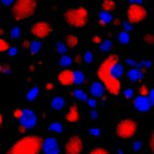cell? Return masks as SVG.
<instances>
[{
    "label": "cell",
    "instance_id": "obj_45",
    "mask_svg": "<svg viewBox=\"0 0 154 154\" xmlns=\"http://www.w3.org/2000/svg\"><path fill=\"white\" fill-rule=\"evenodd\" d=\"M45 154H59L60 153V149H59V147L58 148H55V149H51V150H47V152H43Z\"/></svg>",
    "mask_w": 154,
    "mask_h": 154
},
{
    "label": "cell",
    "instance_id": "obj_42",
    "mask_svg": "<svg viewBox=\"0 0 154 154\" xmlns=\"http://www.w3.org/2000/svg\"><path fill=\"white\" fill-rule=\"evenodd\" d=\"M87 103H88L91 108H95V107H96V99H95V97H93V99H88V100H87Z\"/></svg>",
    "mask_w": 154,
    "mask_h": 154
},
{
    "label": "cell",
    "instance_id": "obj_17",
    "mask_svg": "<svg viewBox=\"0 0 154 154\" xmlns=\"http://www.w3.org/2000/svg\"><path fill=\"white\" fill-rule=\"evenodd\" d=\"M111 20H112L111 12L102 10V11L99 13V24H100V25H106V24H108Z\"/></svg>",
    "mask_w": 154,
    "mask_h": 154
},
{
    "label": "cell",
    "instance_id": "obj_16",
    "mask_svg": "<svg viewBox=\"0 0 154 154\" xmlns=\"http://www.w3.org/2000/svg\"><path fill=\"white\" fill-rule=\"evenodd\" d=\"M65 106V100L63 96H54L52 100H51V107L55 111H59L63 107Z\"/></svg>",
    "mask_w": 154,
    "mask_h": 154
},
{
    "label": "cell",
    "instance_id": "obj_25",
    "mask_svg": "<svg viewBox=\"0 0 154 154\" xmlns=\"http://www.w3.org/2000/svg\"><path fill=\"white\" fill-rule=\"evenodd\" d=\"M41 47H42V45H41V42H38V41H32L31 42V45H30V48H29V51H30V53L31 54H37L40 51H41Z\"/></svg>",
    "mask_w": 154,
    "mask_h": 154
},
{
    "label": "cell",
    "instance_id": "obj_56",
    "mask_svg": "<svg viewBox=\"0 0 154 154\" xmlns=\"http://www.w3.org/2000/svg\"><path fill=\"white\" fill-rule=\"evenodd\" d=\"M131 4H142V0H130Z\"/></svg>",
    "mask_w": 154,
    "mask_h": 154
},
{
    "label": "cell",
    "instance_id": "obj_31",
    "mask_svg": "<svg viewBox=\"0 0 154 154\" xmlns=\"http://www.w3.org/2000/svg\"><path fill=\"white\" fill-rule=\"evenodd\" d=\"M112 47V42L109 40H106V41H102V43L100 45V51L101 52H108Z\"/></svg>",
    "mask_w": 154,
    "mask_h": 154
},
{
    "label": "cell",
    "instance_id": "obj_54",
    "mask_svg": "<svg viewBox=\"0 0 154 154\" xmlns=\"http://www.w3.org/2000/svg\"><path fill=\"white\" fill-rule=\"evenodd\" d=\"M30 45H31V43H29V41H24V42H23L24 48H30Z\"/></svg>",
    "mask_w": 154,
    "mask_h": 154
},
{
    "label": "cell",
    "instance_id": "obj_3",
    "mask_svg": "<svg viewBox=\"0 0 154 154\" xmlns=\"http://www.w3.org/2000/svg\"><path fill=\"white\" fill-rule=\"evenodd\" d=\"M36 8V0H14L11 8V16L17 22L25 20L35 14Z\"/></svg>",
    "mask_w": 154,
    "mask_h": 154
},
{
    "label": "cell",
    "instance_id": "obj_50",
    "mask_svg": "<svg viewBox=\"0 0 154 154\" xmlns=\"http://www.w3.org/2000/svg\"><path fill=\"white\" fill-rule=\"evenodd\" d=\"M149 97H150L152 103H153V106H154V88L150 89V91H149Z\"/></svg>",
    "mask_w": 154,
    "mask_h": 154
},
{
    "label": "cell",
    "instance_id": "obj_22",
    "mask_svg": "<svg viewBox=\"0 0 154 154\" xmlns=\"http://www.w3.org/2000/svg\"><path fill=\"white\" fill-rule=\"evenodd\" d=\"M71 63H72V58L69 54H63L60 60H59V65L63 67H69L71 65Z\"/></svg>",
    "mask_w": 154,
    "mask_h": 154
},
{
    "label": "cell",
    "instance_id": "obj_15",
    "mask_svg": "<svg viewBox=\"0 0 154 154\" xmlns=\"http://www.w3.org/2000/svg\"><path fill=\"white\" fill-rule=\"evenodd\" d=\"M59 147V143L57 141V138L54 137H47L45 138L43 141V150L42 152H47V150H51V149H55Z\"/></svg>",
    "mask_w": 154,
    "mask_h": 154
},
{
    "label": "cell",
    "instance_id": "obj_57",
    "mask_svg": "<svg viewBox=\"0 0 154 154\" xmlns=\"http://www.w3.org/2000/svg\"><path fill=\"white\" fill-rule=\"evenodd\" d=\"M0 125H1V126L4 125V116H2V114H0Z\"/></svg>",
    "mask_w": 154,
    "mask_h": 154
},
{
    "label": "cell",
    "instance_id": "obj_23",
    "mask_svg": "<svg viewBox=\"0 0 154 154\" xmlns=\"http://www.w3.org/2000/svg\"><path fill=\"white\" fill-rule=\"evenodd\" d=\"M84 82H85L84 73L82 71H79V70H76L75 71V85H79V84H82Z\"/></svg>",
    "mask_w": 154,
    "mask_h": 154
},
{
    "label": "cell",
    "instance_id": "obj_20",
    "mask_svg": "<svg viewBox=\"0 0 154 154\" xmlns=\"http://www.w3.org/2000/svg\"><path fill=\"white\" fill-rule=\"evenodd\" d=\"M38 93H40L38 87H32V88L29 89L28 93H26V100H28V101H34V100L38 96Z\"/></svg>",
    "mask_w": 154,
    "mask_h": 154
},
{
    "label": "cell",
    "instance_id": "obj_12",
    "mask_svg": "<svg viewBox=\"0 0 154 154\" xmlns=\"http://www.w3.org/2000/svg\"><path fill=\"white\" fill-rule=\"evenodd\" d=\"M65 119L69 123H76L79 120V111L76 103H71V106L69 107L66 114H65Z\"/></svg>",
    "mask_w": 154,
    "mask_h": 154
},
{
    "label": "cell",
    "instance_id": "obj_58",
    "mask_svg": "<svg viewBox=\"0 0 154 154\" xmlns=\"http://www.w3.org/2000/svg\"><path fill=\"white\" fill-rule=\"evenodd\" d=\"M118 154H123V153H122V150H118Z\"/></svg>",
    "mask_w": 154,
    "mask_h": 154
},
{
    "label": "cell",
    "instance_id": "obj_43",
    "mask_svg": "<svg viewBox=\"0 0 154 154\" xmlns=\"http://www.w3.org/2000/svg\"><path fill=\"white\" fill-rule=\"evenodd\" d=\"M91 41H93V43H97V45H101L102 43V40H101V37L99 35H94L93 38H91Z\"/></svg>",
    "mask_w": 154,
    "mask_h": 154
},
{
    "label": "cell",
    "instance_id": "obj_1",
    "mask_svg": "<svg viewBox=\"0 0 154 154\" xmlns=\"http://www.w3.org/2000/svg\"><path fill=\"white\" fill-rule=\"evenodd\" d=\"M117 63H119V55L116 54V53H112V54L107 55L97 67V77H99V79L103 83L106 90L109 94L116 95V96L119 95V93H120L122 83H120L119 78H116V77L112 76L111 69Z\"/></svg>",
    "mask_w": 154,
    "mask_h": 154
},
{
    "label": "cell",
    "instance_id": "obj_33",
    "mask_svg": "<svg viewBox=\"0 0 154 154\" xmlns=\"http://www.w3.org/2000/svg\"><path fill=\"white\" fill-rule=\"evenodd\" d=\"M10 36H11L12 38H14V40L18 38V37L20 36V29H19L18 26H14V28L10 31Z\"/></svg>",
    "mask_w": 154,
    "mask_h": 154
},
{
    "label": "cell",
    "instance_id": "obj_32",
    "mask_svg": "<svg viewBox=\"0 0 154 154\" xmlns=\"http://www.w3.org/2000/svg\"><path fill=\"white\" fill-rule=\"evenodd\" d=\"M149 91L150 90H149L148 85H146V84H141L138 88V94L142 96H149Z\"/></svg>",
    "mask_w": 154,
    "mask_h": 154
},
{
    "label": "cell",
    "instance_id": "obj_7",
    "mask_svg": "<svg viewBox=\"0 0 154 154\" xmlns=\"http://www.w3.org/2000/svg\"><path fill=\"white\" fill-rule=\"evenodd\" d=\"M65 154H82L83 153V140L78 135L70 136L64 146Z\"/></svg>",
    "mask_w": 154,
    "mask_h": 154
},
{
    "label": "cell",
    "instance_id": "obj_38",
    "mask_svg": "<svg viewBox=\"0 0 154 154\" xmlns=\"http://www.w3.org/2000/svg\"><path fill=\"white\" fill-rule=\"evenodd\" d=\"M124 96H125L126 99L132 97V96H134V91H132V89H131V88H126V89L124 90Z\"/></svg>",
    "mask_w": 154,
    "mask_h": 154
},
{
    "label": "cell",
    "instance_id": "obj_10",
    "mask_svg": "<svg viewBox=\"0 0 154 154\" xmlns=\"http://www.w3.org/2000/svg\"><path fill=\"white\" fill-rule=\"evenodd\" d=\"M58 81L65 87L75 85V71L71 69H64L58 73Z\"/></svg>",
    "mask_w": 154,
    "mask_h": 154
},
{
    "label": "cell",
    "instance_id": "obj_47",
    "mask_svg": "<svg viewBox=\"0 0 154 154\" xmlns=\"http://www.w3.org/2000/svg\"><path fill=\"white\" fill-rule=\"evenodd\" d=\"M125 63H126V64H129V65H131L132 67H136V66L138 65V64H137L135 60H132V59H126V61H125Z\"/></svg>",
    "mask_w": 154,
    "mask_h": 154
},
{
    "label": "cell",
    "instance_id": "obj_37",
    "mask_svg": "<svg viewBox=\"0 0 154 154\" xmlns=\"http://www.w3.org/2000/svg\"><path fill=\"white\" fill-rule=\"evenodd\" d=\"M23 109H24V108H16V109L13 111V117H14L16 119H20V117H22V114H23Z\"/></svg>",
    "mask_w": 154,
    "mask_h": 154
},
{
    "label": "cell",
    "instance_id": "obj_8",
    "mask_svg": "<svg viewBox=\"0 0 154 154\" xmlns=\"http://www.w3.org/2000/svg\"><path fill=\"white\" fill-rule=\"evenodd\" d=\"M30 32L31 35L35 37V38H45L47 37L51 32H52V26L48 22H45V20H38V22H35L31 28H30Z\"/></svg>",
    "mask_w": 154,
    "mask_h": 154
},
{
    "label": "cell",
    "instance_id": "obj_46",
    "mask_svg": "<svg viewBox=\"0 0 154 154\" xmlns=\"http://www.w3.org/2000/svg\"><path fill=\"white\" fill-rule=\"evenodd\" d=\"M7 53H8L10 57H13V55H16V53H17V48H16V47H11Z\"/></svg>",
    "mask_w": 154,
    "mask_h": 154
},
{
    "label": "cell",
    "instance_id": "obj_52",
    "mask_svg": "<svg viewBox=\"0 0 154 154\" xmlns=\"http://www.w3.org/2000/svg\"><path fill=\"white\" fill-rule=\"evenodd\" d=\"M90 117H91L93 119H96V118H97V112H95L94 109H91V111H90Z\"/></svg>",
    "mask_w": 154,
    "mask_h": 154
},
{
    "label": "cell",
    "instance_id": "obj_11",
    "mask_svg": "<svg viewBox=\"0 0 154 154\" xmlns=\"http://www.w3.org/2000/svg\"><path fill=\"white\" fill-rule=\"evenodd\" d=\"M134 106L137 111L140 112H147L152 108L153 103H152V100L149 96H142V95H138L134 99Z\"/></svg>",
    "mask_w": 154,
    "mask_h": 154
},
{
    "label": "cell",
    "instance_id": "obj_48",
    "mask_svg": "<svg viewBox=\"0 0 154 154\" xmlns=\"http://www.w3.org/2000/svg\"><path fill=\"white\" fill-rule=\"evenodd\" d=\"M1 2L4 6H10V5H13L14 0H1Z\"/></svg>",
    "mask_w": 154,
    "mask_h": 154
},
{
    "label": "cell",
    "instance_id": "obj_49",
    "mask_svg": "<svg viewBox=\"0 0 154 154\" xmlns=\"http://www.w3.org/2000/svg\"><path fill=\"white\" fill-rule=\"evenodd\" d=\"M123 25H124V29H125L126 31H130V30H131V25H132V24H131V23H129L128 20H126Z\"/></svg>",
    "mask_w": 154,
    "mask_h": 154
},
{
    "label": "cell",
    "instance_id": "obj_28",
    "mask_svg": "<svg viewBox=\"0 0 154 154\" xmlns=\"http://www.w3.org/2000/svg\"><path fill=\"white\" fill-rule=\"evenodd\" d=\"M55 51L60 54H66L67 52V45L66 43H63V42H58L55 45Z\"/></svg>",
    "mask_w": 154,
    "mask_h": 154
},
{
    "label": "cell",
    "instance_id": "obj_51",
    "mask_svg": "<svg viewBox=\"0 0 154 154\" xmlns=\"http://www.w3.org/2000/svg\"><path fill=\"white\" fill-rule=\"evenodd\" d=\"M82 60H83V58H82L79 54H77V55H76V58H75V61H76L77 64H81V61H82Z\"/></svg>",
    "mask_w": 154,
    "mask_h": 154
},
{
    "label": "cell",
    "instance_id": "obj_9",
    "mask_svg": "<svg viewBox=\"0 0 154 154\" xmlns=\"http://www.w3.org/2000/svg\"><path fill=\"white\" fill-rule=\"evenodd\" d=\"M36 122H37L36 114L31 109L24 108L23 109V114H22V117L19 119V124L23 125L26 130H29V129H32L36 125Z\"/></svg>",
    "mask_w": 154,
    "mask_h": 154
},
{
    "label": "cell",
    "instance_id": "obj_26",
    "mask_svg": "<svg viewBox=\"0 0 154 154\" xmlns=\"http://www.w3.org/2000/svg\"><path fill=\"white\" fill-rule=\"evenodd\" d=\"M73 96L77 97L78 100H81V101H87V100H88L87 94H85L82 89H75V90H73Z\"/></svg>",
    "mask_w": 154,
    "mask_h": 154
},
{
    "label": "cell",
    "instance_id": "obj_6",
    "mask_svg": "<svg viewBox=\"0 0 154 154\" xmlns=\"http://www.w3.org/2000/svg\"><path fill=\"white\" fill-rule=\"evenodd\" d=\"M147 10L142 4H130L126 10V19L131 24H138L147 18Z\"/></svg>",
    "mask_w": 154,
    "mask_h": 154
},
{
    "label": "cell",
    "instance_id": "obj_27",
    "mask_svg": "<svg viewBox=\"0 0 154 154\" xmlns=\"http://www.w3.org/2000/svg\"><path fill=\"white\" fill-rule=\"evenodd\" d=\"M48 130L54 131V132H57V134H60V132L63 131V125H61L60 123H52V124L48 125Z\"/></svg>",
    "mask_w": 154,
    "mask_h": 154
},
{
    "label": "cell",
    "instance_id": "obj_4",
    "mask_svg": "<svg viewBox=\"0 0 154 154\" xmlns=\"http://www.w3.org/2000/svg\"><path fill=\"white\" fill-rule=\"evenodd\" d=\"M89 19L88 10L83 6H77L69 8L64 12V20L67 25L72 28H83L87 25Z\"/></svg>",
    "mask_w": 154,
    "mask_h": 154
},
{
    "label": "cell",
    "instance_id": "obj_40",
    "mask_svg": "<svg viewBox=\"0 0 154 154\" xmlns=\"http://www.w3.org/2000/svg\"><path fill=\"white\" fill-rule=\"evenodd\" d=\"M141 147H142V143H141V141H136V142H134L132 143V150H135V152H137V150H140L141 149Z\"/></svg>",
    "mask_w": 154,
    "mask_h": 154
},
{
    "label": "cell",
    "instance_id": "obj_2",
    "mask_svg": "<svg viewBox=\"0 0 154 154\" xmlns=\"http://www.w3.org/2000/svg\"><path fill=\"white\" fill-rule=\"evenodd\" d=\"M45 138L38 135H25L17 140L5 154H40L43 150Z\"/></svg>",
    "mask_w": 154,
    "mask_h": 154
},
{
    "label": "cell",
    "instance_id": "obj_19",
    "mask_svg": "<svg viewBox=\"0 0 154 154\" xmlns=\"http://www.w3.org/2000/svg\"><path fill=\"white\" fill-rule=\"evenodd\" d=\"M65 43L67 45L69 48H75V47L78 45V37H77L76 35L67 34L66 37H65Z\"/></svg>",
    "mask_w": 154,
    "mask_h": 154
},
{
    "label": "cell",
    "instance_id": "obj_35",
    "mask_svg": "<svg viewBox=\"0 0 154 154\" xmlns=\"http://www.w3.org/2000/svg\"><path fill=\"white\" fill-rule=\"evenodd\" d=\"M143 40H144V42L148 43V45H154V35H153V34H146V35L143 36Z\"/></svg>",
    "mask_w": 154,
    "mask_h": 154
},
{
    "label": "cell",
    "instance_id": "obj_53",
    "mask_svg": "<svg viewBox=\"0 0 154 154\" xmlns=\"http://www.w3.org/2000/svg\"><path fill=\"white\" fill-rule=\"evenodd\" d=\"M46 89L47 90H52L53 89V83H47L46 84Z\"/></svg>",
    "mask_w": 154,
    "mask_h": 154
},
{
    "label": "cell",
    "instance_id": "obj_18",
    "mask_svg": "<svg viewBox=\"0 0 154 154\" xmlns=\"http://www.w3.org/2000/svg\"><path fill=\"white\" fill-rule=\"evenodd\" d=\"M111 73H112L113 77H116V78H120V77L123 76V73H124L123 65H122L120 63L114 64V65L112 66V69H111Z\"/></svg>",
    "mask_w": 154,
    "mask_h": 154
},
{
    "label": "cell",
    "instance_id": "obj_29",
    "mask_svg": "<svg viewBox=\"0 0 154 154\" xmlns=\"http://www.w3.org/2000/svg\"><path fill=\"white\" fill-rule=\"evenodd\" d=\"M10 43L5 40V38H0V52L1 53H5V52H8L10 49Z\"/></svg>",
    "mask_w": 154,
    "mask_h": 154
},
{
    "label": "cell",
    "instance_id": "obj_39",
    "mask_svg": "<svg viewBox=\"0 0 154 154\" xmlns=\"http://www.w3.org/2000/svg\"><path fill=\"white\" fill-rule=\"evenodd\" d=\"M89 135H91V136H100V129H97V128H91L90 130H89Z\"/></svg>",
    "mask_w": 154,
    "mask_h": 154
},
{
    "label": "cell",
    "instance_id": "obj_44",
    "mask_svg": "<svg viewBox=\"0 0 154 154\" xmlns=\"http://www.w3.org/2000/svg\"><path fill=\"white\" fill-rule=\"evenodd\" d=\"M150 65H152V61H141L140 64H138V66L141 67V69H144V67H150Z\"/></svg>",
    "mask_w": 154,
    "mask_h": 154
},
{
    "label": "cell",
    "instance_id": "obj_24",
    "mask_svg": "<svg viewBox=\"0 0 154 154\" xmlns=\"http://www.w3.org/2000/svg\"><path fill=\"white\" fill-rule=\"evenodd\" d=\"M118 41H119L122 45H126V43H129V41H130L129 32H128L126 30L120 31V32L118 34Z\"/></svg>",
    "mask_w": 154,
    "mask_h": 154
},
{
    "label": "cell",
    "instance_id": "obj_36",
    "mask_svg": "<svg viewBox=\"0 0 154 154\" xmlns=\"http://www.w3.org/2000/svg\"><path fill=\"white\" fill-rule=\"evenodd\" d=\"M149 148H150L152 154H154V130L152 131L150 137H149Z\"/></svg>",
    "mask_w": 154,
    "mask_h": 154
},
{
    "label": "cell",
    "instance_id": "obj_13",
    "mask_svg": "<svg viewBox=\"0 0 154 154\" xmlns=\"http://www.w3.org/2000/svg\"><path fill=\"white\" fill-rule=\"evenodd\" d=\"M105 89H106V88H105L103 83H102L101 81H97V82H94V83H91V84H90L89 91H90V95H91L93 97L97 99V97L102 96V94H103Z\"/></svg>",
    "mask_w": 154,
    "mask_h": 154
},
{
    "label": "cell",
    "instance_id": "obj_30",
    "mask_svg": "<svg viewBox=\"0 0 154 154\" xmlns=\"http://www.w3.org/2000/svg\"><path fill=\"white\" fill-rule=\"evenodd\" d=\"M88 154H111V153L106 148H103V147H96V148L91 149Z\"/></svg>",
    "mask_w": 154,
    "mask_h": 154
},
{
    "label": "cell",
    "instance_id": "obj_14",
    "mask_svg": "<svg viewBox=\"0 0 154 154\" xmlns=\"http://www.w3.org/2000/svg\"><path fill=\"white\" fill-rule=\"evenodd\" d=\"M143 77H144V72H143V69L141 67H132L128 71V78L132 82H137Z\"/></svg>",
    "mask_w": 154,
    "mask_h": 154
},
{
    "label": "cell",
    "instance_id": "obj_34",
    "mask_svg": "<svg viewBox=\"0 0 154 154\" xmlns=\"http://www.w3.org/2000/svg\"><path fill=\"white\" fill-rule=\"evenodd\" d=\"M83 60H84L87 64H90V63L93 61V53H91L90 51H87V52L84 53V55H83Z\"/></svg>",
    "mask_w": 154,
    "mask_h": 154
},
{
    "label": "cell",
    "instance_id": "obj_41",
    "mask_svg": "<svg viewBox=\"0 0 154 154\" xmlns=\"http://www.w3.org/2000/svg\"><path fill=\"white\" fill-rule=\"evenodd\" d=\"M0 71H1L2 73H8V72H10V66H8L7 64H1V65H0Z\"/></svg>",
    "mask_w": 154,
    "mask_h": 154
},
{
    "label": "cell",
    "instance_id": "obj_5",
    "mask_svg": "<svg viewBox=\"0 0 154 154\" xmlns=\"http://www.w3.org/2000/svg\"><path fill=\"white\" fill-rule=\"evenodd\" d=\"M137 129H138V124L136 120H134L131 118H125L117 124L116 135L118 138L129 140L137 132Z\"/></svg>",
    "mask_w": 154,
    "mask_h": 154
},
{
    "label": "cell",
    "instance_id": "obj_21",
    "mask_svg": "<svg viewBox=\"0 0 154 154\" xmlns=\"http://www.w3.org/2000/svg\"><path fill=\"white\" fill-rule=\"evenodd\" d=\"M116 2L113 1V0H103L102 1V4H101V7H102V10L103 11H108V12H111V11H113L114 8H116Z\"/></svg>",
    "mask_w": 154,
    "mask_h": 154
},
{
    "label": "cell",
    "instance_id": "obj_55",
    "mask_svg": "<svg viewBox=\"0 0 154 154\" xmlns=\"http://www.w3.org/2000/svg\"><path fill=\"white\" fill-rule=\"evenodd\" d=\"M120 23H122V22H120L119 18H116V20H113V24H114V25H120Z\"/></svg>",
    "mask_w": 154,
    "mask_h": 154
}]
</instances>
